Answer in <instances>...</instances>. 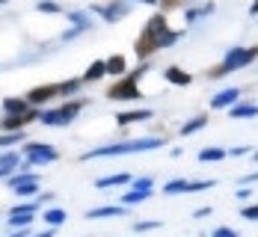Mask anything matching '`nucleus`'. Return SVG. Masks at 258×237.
<instances>
[{
	"mask_svg": "<svg viewBox=\"0 0 258 237\" xmlns=\"http://www.w3.org/2000/svg\"><path fill=\"white\" fill-rule=\"evenodd\" d=\"M160 145H166L160 136H146V139H131V142H113V145H101V148H89L83 151V160L92 157H116V154H140V151H155Z\"/></svg>",
	"mask_w": 258,
	"mask_h": 237,
	"instance_id": "obj_1",
	"label": "nucleus"
},
{
	"mask_svg": "<svg viewBox=\"0 0 258 237\" xmlns=\"http://www.w3.org/2000/svg\"><path fill=\"white\" fill-rule=\"evenodd\" d=\"M166 33H169L166 18H163V15H152V21L146 24L143 36L137 39V56L143 59V56H152L155 51H160V42H163Z\"/></svg>",
	"mask_w": 258,
	"mask_h": 237,
	"instance_id": "obj_2",
	"label": "nucleus"
},
{
	"mask_svg": "<svg viewBox=\"0 0 258 237\" xmlns=\"http://www.w3.org/2000/svg\"><path fill=\"white\" fill-rule=\"evenodd\" d=\"M255 56H258V48H232V51L226 53L223 65H220L217 71H211V77H223V74H229L234 68H243V65H249Z\"/></svg>",
	"mask_w": 258,
	"mask_h": 237,
	"instance_id": "obj_3",
	"label": "nucleus"
},
{
	"mask_svg": "<svg viewBox=\"0 0 258 237\" xmlns=\"http://www.w3.org/2000/svg\"><path fill=\"white\" fill-rule=\"evenodd\" d=\"M146 71V65H140L134 74H128V77L116 80L113 86H110V92H107V98H113V101H137L140 98V89H137V80H140V74Z\"/></svg>",
	"mask_w": 258,
	"mask_h": 237,
	"instance_id": "obj_4",
	"label": "nucleus"
},
{
	"mask_svg": "<svg viewBox=\"0 0 258 237\" xmlns=\"http://www.w3.org/2000/svg\"><path fill=\"white\" fill-rule=\"evenodd\" d=\"M80 110V101H75V104H62L56 107V110H45L39 119H42V125H51V128H59V125H69L75 116H78Z\"/></svg>",
	"mask_w": 258,
	"mask_h": 237,
	"instance_id": "obj_5",
	"label": "nucleus"
},
{
	"mask_svg": "<svg viewBox=\"0 0 258 237\" xmlns=\"http://www.w3.org/2000/svg\"><path fill=\"white\" fill-rule=\"evenodd\" d=\"M24 157H27V163L33 166V163H51V160H56L59 154H56V148L45 145V142H30V145H24Z\"/></svg>",
	"mask_w": 258,
	"mask_h": 237,
	"instance_id": "obj_6",
	"label": "nucleus"
},
{
	"mask_svg": "<svg viewBox=\"0 0 258 237\" xmlns=\"http://www.w3.org/2000/svg\"><path fill=\"white\" fill-rule=\"evenodd\" d=\"M237 101H240V89L234 86V89H223L220 95H214L211 98V107L214 110H226V107H234Z\"/></svg>",
	"mask_w": 258,
	"mask_h": 237,
	"instance_id": "obj_7",
	"label": "nucleus"
},
{
	"mask_svg": "<svg viewBox=\"0 0 258 237\" xmlns=\"http://www.w3.org/2000/svg\"><path fill=\"white\" fill-rule=\"evenodd\" d=\"M53 95H59V86H36V89L27 95V104H45Z\"/></svg>",
	"mask_w": 258,
	"mask_h": 237,
	"instance_id": "obj_8",
	"label": "nucleus"
},
{
	"mask_svg": "<svg viewBox=\"0 0 258 237\" xmlns=\"http://www.w3.org/2000/svg\"><path fill=\"white\" fill-rule=\"evenodd\" d=\"M33 116H36V113H30V110L21 113V116H6V119H3V131H21Z\"/></svg>",
	"mask_w": 258,
	"mask_h": 237,
	"instance_id": "obj_9",
	"label": "nucleus"
},
{
	"mask_svg": "<svg viewBox=\"0 0 258 237\" xmlns=\"http://www.w3.org/2000/svg\"><path fill=\"white\" fill-rule=\"evenodd\" d=\"M107 216H125V208L107 205V208H92V211H86V219H107Z\"/></svg>",
	"mask_w": 258,
	"mask_h": 237,
	"instance_id": "obj_10",
	"label": "nucleus"
},
{
	"mask_svg": "<svg viewBox=\"0 0 258 237\" xmlns=\"http://www.w3.org/2000/svg\"><path fill=\"white\" fill-rule=\"evenodd\" d=\"M163 74H166V80H169L172 86H190V80H193L190 74H187V71H181L178 65H169Z\"/></svg>",
	"mask_w": 258,
	"mask_h": 237,
	"instance_id": "obj_11",
	"label": "nucleus"
},
{
	"mask_svg": "<svg viewBox=\"0 0 258 237\" xmlns=\"http://www.w3.org/2000/svg\"><path fill=\"white\" fill-rule=\"evenodd\" d=\"M146 119H152V110H131V113H119V116H116V122H119V125H131V122H146Z\"/></svg>",
	"mask_w": 258,
	"mask_h": 237,
	"instance_id": "obj_12",
	"label": "nucleus"
},
{
	"mask_svg": "<svg viewBox=\"0 0 258 237\" xmlns=\"http://www.w3.org/2000/svg\"><path fill=\"white\" fill-rule=\"evenodd\" d=\"M27 101L24 98H6L3 101V110H6V116H21V113H27Z\"/></svg>",
	"mask_w": 258,
	"mask_h": 237,
	"instance_id": "obj_13",
	"label": "nucleus"
},
{
	"mask_svg": "<svg viewBox=\"0 0 258 237\" xmlns=\"http://www.w3.org/2000/svg\"><path fill=\"white\" fill-rule=\"evenodd\" d=\"M252 116H258V107L255 104H237L232 107V119H252Z\"/></svg>",
	"mask_w": 258,
	"mask_h": 237,
	"instance_id": "obj_14",
	"label": "nucleus"
},
{
	"mask_svg": "<svg viewBox=\"0 0 258 237\" xmlns=\"http://www.w3.org/2000/svg\"><path fill=\"white\" fill-rule=\"evenodd\" d=\"M128 181H131L128 172H119V175H107V178H98L95 184L104 190V187H119V184H128Z\"/></svg>",
	"mask_w": 258,
	"mask_h": 237,
	"instance_id": "obj_15",
	"label": "nucleus"
},
{
	"mask_svg": "<svg viewBox=\"0 0 258 237\" xmlns=\"http://www.w3.org/2000/svg\"><path fill=\"white\" fill-rule=\"evenodd\" d=\"M45 222H48V228L62 225V222H66V211H59V208H48V211H45Z\"/></svg>",
	"mask_w": 258,
	"mask_h": 237,
	"instance_id": "obj_16",
	"label": "nucleus"
},
{
	"mask_svg": "<svg viewBox=\"0 0 258 237\" xmlns=\"http://www.w3.org/2000/svg\"><path fill=\"white\" fill-rule=\"evenodd\" d=\"M104 65H107V74H116V77H119V74L125 71V56H119V53H116V56H110Z\"/></svg>",
	"mask_w": 258,
	"mask_h": 237,
	"instance_id": "obj_17",
	"label": "nucleus"
},
{
	"mask_svg": "<svg viewBox=\"0 0 258 237\" xmlns=\"http://www.w3.org/2000/svg\"><path fill=\"white\" fill-rule=\"evenodd\" d=\"M205 125H208V119H205V116H196L193 122H187V125H181V133H184V136H190V133L202 131Z\"/></svg>",
	"mask_w": 258,
	"mask_h": 237,
	"instance_id": "obj_18",
	"label": "nucleus"
},
{
	"mask_svg": "<svg viewBox=\"0 0 258 237\" xmlns=\"http://www.w3.org/2000/svg\"><path fill=\"white\" fill-rule=\"evenodd\" d=\"M104 74H107V65H104V62H92V65L86 68V74H83V80H101Z\"/></svg>",
	"mask_w": 258,
	"mask_h": 237,
	"instance_id": "obj_19",
	"label": "nucleus"
},
{
	"mask_svg": "<svg viewBox=\"0 0 258 237\" xmlns=\"http://www.w3.org/2000/svg\"><path fill=\"white\" fill-rule=\"evenodd\" d=\"M107 21H116V18H125L128 15V6H110V9H98Z\"/></svg>",
	"mask_w": 258,
	"mask_h": 237,
	"instance_id": "obj_20",
	"label": "nucleus"
},
{
	"mask_svg": "<svg viewBox=\"0 0 258 237\" xmlns=\"http://www.w3.org/2000/svg\"><path fill=\"white\" fill-rule=\"evenodd\" d=\"M149 196H152L149 190H131V193H125V196H122V202H125V205H134V202H146Z\"/></svg>",
	"mask_w": 258,
	"mask_h": 237,
	"instance_id": "obj_21",
	"label": "nucleus"
},
{
	"mask_svg": "<svg viewBox=\"0 0 258 237\" xmlns=\"http://www.w3.org/2000/svg\"><path fill=\"white\" fill-rule=\"evenodd\" d=\"M15 166H18V154H12V151H9V154H3V157H0V172H3V175H9Z\"/></svg>",
	"mask_w": 258,
	"mask_h": 237,
	"instance_id": "obj_22",
	"label": "nucleus"
},
{
	"mask_svg": "<svg viewBox=\"0 0 258 237\" xmlns=\"http://www.w3.org/2000/svg\"><path fill=\"white\" fill-rule=\"evenodd\" d=\"M36 181H39V178H36L33 172H24V175H12V178H9V187L15 190V187H21V184H36Z\"/></svg>",
	"mask_w": 258,
	"mask_h": 237,
	"instance_id": "obj_23",
	"label": "nucleus"
},
{
	"mask_svg": "<svg viewBox=\"0 0 258 237\" xmlns=\"http://www.w3.org/2000/svg\"><path fill=\"white\" fill-rule=\"evenodd\" d=\"M226 157V151H223V148H217V145H214V148H205V151H199V160H223Z\"/></svg>",
	"mask_w": 258,
	"mask_h": 237,
	"instance_id": "obj_24",
	"label": "nucleus"
},
{
	"mask_svg": "<svg viewBox=\"0 0 258 237\" xmlns=\"http://www.w3.org/2000/svg\"><path fill=\"white\" fill-rule=\"evenodd\" d=\"M211 187H214V181H187L184 193H199V190H211Z\"/></svg>",
	"mask_w": 258,
	"mask_h": 237,
	"instance_id": "obj_25",
	"label": "nucleus"
},
{
	"mask_svg": "<svg viewBox=\"0 0 258 237\" xmlns=\"http://www.w3.org/2000/svg\"><path fill=\"white\" fill-rule=\"evenodd\" d=\"M36 190H39V181H36V184H21V187H15V193H18L21 199H30V196H36Z\"/></svg>",
	"mask_w": 258,
	"mask_h": 237,
	"instance_id": "obj_26",
	"label": "nucleus"
},
{
	"mask_svg": "<svg viewBox=\"0 0 258 237\" xmlns=\"http://www.w3.org/2000/svg\"><path fill=\"white\" fill-rule=\"evenodd\" d=\"M24 139V131H15V133H6V136H0V145L6 148V145H12V142H21Z\"/></svg>",
	"mask_w": 258,
	"mask_h": 237,
	"instance_id": "obj_27",
	"label": "nucleus"
},
{
	"mask_svg": "<svg viewBox=\"0 0 258 237\" xmlns=\"http://www.w3.org/2000/svg\"><path fill=\"white\" fill-rule=\"evenodd\" d=\"M184 187H187V181H184V178H175V181H169V184H166V193H169V196H175V193H184Z\"/></svg>",
	"mask_w": 258,
	"mask_h": 237,
	"instance_id": "obj_28",
	"label": "nucleus"
},
{
	"mask_svg": "<svg viewBox=\"0 0 258 237\" xmlns=\"http://www.w3.org/2000/svg\"><path fill=\"white\" fill-rule=\"evenodd\" d=\"M33 213H12V225H30Z\"/></svg>",
	"mask_w": 258,
	"mask_h": 237,
	"instance_id": "obj_29",
	"label": "nucleus"
},
{
	"mask_svg": "<svg viewBox=\"0 0 258 237\" xmlns=\"http://www.w3.org/2000/svg\"><path fill=\"white\" fill-rule=\"evenodd\" d=\"M240 216H246V219H258V205H246V208H240Z\"/></svg>",
	"mask_w": 258,
	"mask_h": 237,
	"instance_id": "obj_30",
	"label": "nucleus"
},
{
	"mask_svg": "<svg viewBox=\"0 0 258 237\" xmlns=\"http://www.w3.org/2000/svg\"><path fill=\"white\" fill-rule=\"evenodd\" d=\"M36 9H39V12H56V9H59V6H56V3H53V0H42V3H39V6H36Z\"/></svg>",
	"mask_w": 258,
	"mask_h": 237,
	"instance_id": "obj_31",
	"label": "nucleus"
},
{
	"mask_svg": "<svg viewBox=\"0 0 258 237\" xmlns=\"http://www.w3.org/2000/svg\"><path fill=\"white\" fill-rule=\"evenodd\" d=\"M134 190H152V178H137L134 181Z\"/></svg>",
	"mask_w": 258,
	"mask_h": 237,
	"instance_id": "obj_32",
	"label": "nucleus"
},
{
	"mask_svg": "<svg viewBox=\"0 0 258 237\" xmlns=\"http://www.w3.org/2000/svg\"><path fill=\"white\" fill-rule=\"evenodd\" d=\"M157 228V222H134V231H152Z\"/></svg>",
	"mask_w": 258,
	"mask_h": 237,
	"instance_id": "obj_33",
	"label": "nucleus"
},
{
	"mask_svg": "<svg viewBox=\"0 0 258 237\" xmlns=\"http://www.w3.org/2000/svg\"><path fill=\"white\" fill-rule=\"evenodd\" d=\"M214 237H237V231H232V228H214Z\"/></svg>",
	"mask_w": 258,
	"mask_h": 237,
	"instance_id": "obj_34",
	"label": "nucleus"
},
{
	"mask_svg": "<svg viewBox=\"0 0 258 237\" xmlns=\"http://www.w3.org/2000/svg\"><path fill=\"white\" fill-rule=\"evenodd\" d=\"M229 154H232V157H243V154H249V148H246V145H237V148H232Z\"/></svg>",
	"mask_w": 258,
	"mask_h": 237,
	"instance_id": "obj_35",
	"label": "nucleus"
},
{
	"mask_svg": "<svg viewBox=\"0 0 258 237\" xmlns=\"http://www.w3.org/2000/svg\"><path fill=\"white\" fill-rule=\"evenodd\" d=\"M249 196H252V190H237V193H234V199H237V202H246Z\"/></svg>",
	"mask_w": 258,
	"mask_h": 237,
	"instance_id": "obj_36",
	"label": "nucleus"
},
{
	"mask_svg": "<svg viewBox=\"0 0 258 237\" xmlns=\"http://www.w3.org/2000/svg\"><path fill=\"white\" fill-rule=\"evenodd\" d=\"M208 213H211V208H199V211L193 213V216H196V219H205Z\"/></svg>",
	"mask_w": 258,
	"mask_h": 237,
	"instance_id": "obj_37",
	"label": "nucleus"
},
{
	"mask_svg": "<svg viewBox=\"0 0 258 237\" xmlns=\"http://www.w3.org/2000/svg\"><path fill=\"white\" fill-rule=\"evenodd\" d=\"M249 12H252V15H258V0L252 3V6H249Z\"/></svg>",
	"mask_w": 258,
	"mask_h": 237,
	"instance_id": "obj_38",
	"label": "nucleus"
},
{
	"mask_svg": "<svg viewBox=\"0 0 258 237\" xmlns=\"http://www.w3.org/2000/svg\"><path fill=\"white\" fill-rule=\"evenodd\" d=\"M36 237H53V228H48V231H45V234H36Z\"/></svg>",
	"mask_w": 258,
	"mask_h": 237,
	"instance_id": "obj_39",
	"label": "nucleus"
},
{
	"mask_svg": "<svg viewBox=\"0 0 258 237\" xmlns=\"http://www.w3.org/2000/svg\"><path fill=\"white\" fill-rule=\"evenodd\" d=\"M12 237H27V228H24V231H18V234H12Z\"/></svg>",
	"mask_w": 258,
	"mask_h": 237,
	"instance_id": "obj_40",
	"label": "nucleus"
},
{
	"mask_svg": "<svg viewBox=\"0 0 258 237\" xmlns=\"http://www.w3.org/2000/svg\"><path fill=\"white\" fill-rule=\"evenodd\" d=\"M143 3H157V0H143Z\"/></svg>",
	"mask_w": 258,
	"mask_h": 237,
	"instance_id": "obj_41",
	"label": "nucleus"
},
{
	"mask_svg": "<svg viewBox=\"0 0 258 237\" xmlns=\"http://www.w3.org/2000/svg\"><path fill=\"white\" fill-rule=\"evenodd\" d=\"M255 160H258V151H255Z\"/></svg>",
	"mask_w": 258,
	"mask_h": 237,
	"instance_id": "obj_42",
	"label": "nucleus"
}]
</instances>
